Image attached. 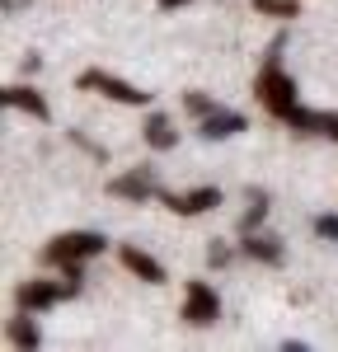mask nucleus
Returning <instances> with one entry per match:
<instances>
[{
    "instance_id": "f257e3e1",
    "label": "nucleus",
    "mask_w": 338,
    "mask_h": 352,
    "mask_svg": "<svg viewBox=\"0 0 338 352\" xmlns=\"http://www.w3.org/2000/svg\"><path fill=\"white\" fill-rule=\"evenodd\" d=\"M254 94H258V104L273 113V118H286V113L296 109V80L282 71L278 43L268 47V61H263V71H258V80H254Z\"/></svg>"
},
{
    "instance_id": "f03ea898",
    "label": "nucleus",
    "mask_w": 338,
    "mask_h": 352,
    "mask_svg": "<svg viewBox=\"0 0 338 352\" xmlns=\"http://www.w3.org/2000/svg\"><path fill=\"white\" fill-rule=\"evenodd\" d=\"M104 235L99 230H66V235H52L43 244V263L52 268H66V263H84V258H99L104 254Z\"/></svg>"
},
{
    "instance_id": "7ed1b4c3",
    "label": "nucleus",
    "mask_w": 338,
    "mask_h": 352,
    "mask_svg": "<svg viewBox=\"0 0 338 352\" xmlns=\"http://www.w3.org/2000/svg\"><path fill=\"white\" fill-rule=\"evenodd\" d=\"M76 85H80V89H94V94H104V99H113V104H127V109H146V104H150L146 89L117 80V76H109V71H84Z\"/></svg>"
},
{
    "instance_id": "20e7f679",
    "label": "nucleus",
    "mask_w": 338,
    "mask_h": 352,
    "mask_svg": "<svg viewBox=\"0 0 338 352\" xmlns=\"http://www.w3.org/2000/svg\"><path fill=\"white\" fill-rule=\"evenodd\" d=\"M76 292H80V282H71V277L66 282H24L19 287V310H28V315L33 310H52L66 296H76Z\"/></svg>"
},
{
    "instance_id": "39448f33",
    "label": "nucleus",
    "mask_w": 338,
    "mask_h": 352,
    "mask_svg": "<svg viewBox=\"0 0 338 352\" xmlns=\"http://www.w3.org/2000/svg\"><path fill=\"white\" fill-rule=\"evenodd\" d=\"M216 315H221V296H216V287H212V282H188L183 320H188L193 329H207V324H216Z\"/></svg>"
},
{
    "instance_id": "423d86ee",
    "label": "nucleus",
    "mask_w": 338,
    "mask_h": 352,
    "mask_svg": "<svg viewBox=\"0 0 338 352\" xmlns=\"http://www.w3.org/2000/svg\"><path fill=\"white\" fill-rule=\"evenodd\" d=\"M113 197H122V202H146V197H160V179H155V169L150 164H141V169H127V174H117L109 184Z\"/></svg>"
},
{
    "instance_id": "0eeeda50",
    "label": "nucleus",
    "mask_w": 338,
    "mask_h": 352,
    "mask_svg": "<svg viewBox=\"0 0 338 352\" xmlns=\"http://www.w3.org/2000/svg\"><path fill=\"white\" fill-rule=\"evenodd\" d=\"M160 202H165L174 217H202V212H212V207H221V188H193V192H160Z\"/></svg>"
},
{
    "instance_id": "6e6552de",
    "label": "nucleus",
    "mask_w": 338,
    "mask_h": 352,
    "mask_svg": "<svg viewBox=\"0 0 338 352\" xmlns=\"http://www.w3.org/2000/svg\"><path fill=\"white\" fill-rule=\"evenodd\" d=\"M291 132H310V136H329V141H338V113H319V109H296L282 118Z\"/></svg>"
},
{
    "instance_id": "1a4fd4ad",
    "label": "nucleus",
    "mask_w": 338,
    "mask_h": 352,
    "mask_svg": "<svg viewBox=\"0 0 338 352\" xmlns=\"http://www.w3.org/2000/svg\"><path fill=\"white\" fill-rule=\"evenodd\" d=\"M0 104H5V109H24L28 118H38V122H47V118H52L47 99H43L33 85H5V89H0Z\"/></svg>"
},
{
    "instance_id": "9d476101",
    "label": "nucleus",
    "mask_w": 338,
    "mask_h": 352,
    "mask_svg": "<svg viewBox=\"0 0 338 352\" xmlns=\"http://www.w3.org/2000/svg\"><path fill=\"white\" fill-rule=\"evenodd\" d=\"M197 132L207 136V141H225V136L249 132V122H245L240 113H230V109H212L207 118H197Z\"/></svg>"
},
{
    "instance_id": "9b49d317",
    "label": "nucleus",
    "mask_w": 338,
    "mask_h": 352,
    "mask_svg": "<svg viewBox=\"0 0 338 352\" xmlns=\"http://www.w3.org/2000/svg\"><path fill=\"white\" fill-rule=\"evenodd\" d=\"M117 258H122V268H127V272H137L141 282H150V287H160V282H165V268H160L146 249H137V244H122V249H117Z\"/></svg>"
},
{
    "instance_id": "f8f14e48",
    "label": "nucleus",
    "mask_w": 338,
    "mask_h": 352,
    "mask_svg": "<svg viewBox=\"0 0 338 352\" xmlns=\"http://www.w3.org/2000/svg\"><path fill=\"white\" fill-rule=\"evenodd\" d=\"M245 254H249V258H258V263H268V268H278L282 263V240L278 235H245Z\"/></svg>"
},
{
    "instance_id": "ddd939ff",
    "label": "nucleus",
    "mask_w": 338,
    "mask_h": 352,
    "mask_svg": "<svg viewBox=\"0 0 338 352\" xmlns=\"http://www.w3.org/2000/svg\"><path fill=\"white\" fill-rule=\"evenodd\" d=\"M146 141H150L155 151H174L179 132H174V122H169L165 113H150V118H146Z\"/></svg>"
},
{
    "instance_id": "4468645a",
    "label": "nucleus",
    "mask_w": 338,
    "mask_h": 352,
    "mask_svg": "<svg viewBox=\"0 0 338 352\" xmlns=\"http://www.w3.org/2000/svg\"><path fill=\"white\" fill-rule=\"evenodd\" d=\"M263 217H268V192L263 188H249V212L240 217V230L249 235V230H258L263 226Z\"/></svg>"
},
{
    "instance_id": "2eb2a0df",
    "label": "nucleus",
    "mask_w": 338,
    "mask_h": 352,
    "mask_svg": "<svg viewBox=\"0 0 338 352\" xmlns=\"http://www.w3.org/2000/svg\"><path fill=\"white\" fill-rule=\"evenodd\" d=\"M254 10L268 14V19H296L301 14V0H254Z\"/></svg>"
},
{
    "instance_id": "dca6fc26",
    "label": "nucleus",
    "mask_w": 338,
    "mask_h": 352,
    "mask_svg": "<svg viewBox=\"0 0 338 352\" xmlns=\"http://www.w3.org/2000/svg\"><path fill=\"white\" fill-rule=\"evenodd\" d=\"M10 343L14 348H38L43 338H38V324L33 320H10Z\"/></svg>"
},
{
    "instance_id": "f3484780",
    "label": "nucleus",
    "mask_w": 338,
    "mask_h": 352,
    "mask_svg": "<svg viewBox=\"0 0 338 352\" xmlns=\"http://www.w3.org/2000/svg\"><path fill=\"white\" fill-rule=\"evenodd\" d=\"M183 109L193 113V118H207V113L216 109V104H212V99H207V94H197V89H193V94H183Z\"/></svg>"
},
{
    "instance_id": "a211bd4d",
    "label": "nucleus",
    "mask_w": 338,
    "mask_h": 352,
    "mask_svg": "<svg viewBox=\"0 0 338 352\" xmlns=\"http://www.w3.org/2000/svg\"><path fill=\"white\" fill-rule=\"evenodd\" d=\"M315 235L319 240H338V217H315Z\"/></svg>"
},
{
    "instance_id": "6ab92c4d",
    "label": "nucleus",
    "mask_w": 338,
    "mask_h": 352,
    "mask_svg": "<svg viewBox=\"0 0 338 352\" xmlns=\"http://www.w3.org/2000/svg\"><path fill=\"white\" fill-rule=\"evenodd\" d=\"M207 263H212V268H225V263H230V249L212 244V249H207Z\"/></svg>"
},
{
    "instance_id": "aec40b11",
    "label": "nucleus",
    "mask_w": 338,
    "mask_h": 352,
    "mask_svg": "<svg viewBox=\"0 0 338 352\" xmlns=\"http://www.w3.org/2000/svg\"><path fill=\"white\" fill-rule=\"evenodd\" d=\"M160 10H179V5H188V0H155Z\"/></svg>"
},
{
    "instance_id": "412c9836",
    "label": "nucleus",
    "mask_w": 338,
    "mask_h": 352,
    "mask_svg": "<svg viewBox=\"0 0 338 352\" xmlns=\"http://www.w3.org/2000/svg\"><path fill=\"white\" fill-rule=\"evenodd\" d=\"M14 5H24V0H5V10H14Z\"/></svg>"
}]
</instances>
